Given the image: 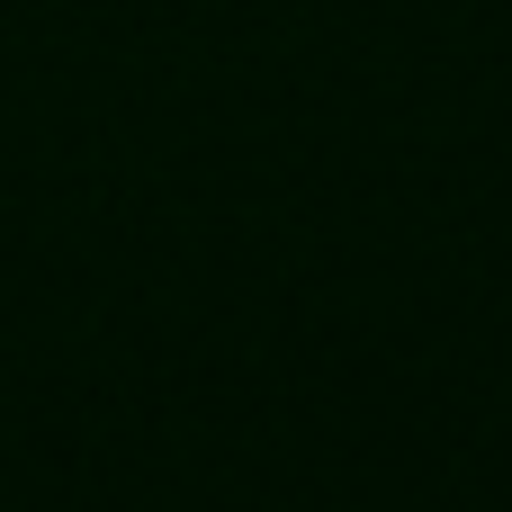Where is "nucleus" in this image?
Listing matches in <instances>:
<instances>
[]
</instances>
